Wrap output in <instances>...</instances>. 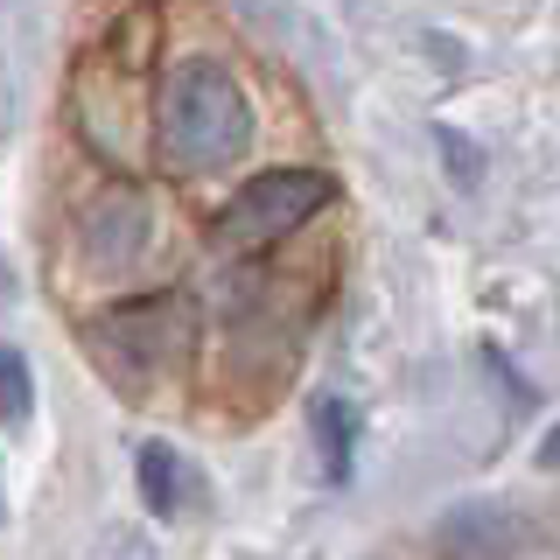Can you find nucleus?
Masks as SVG:
<instances>
[{
    "label": "nucleus",
    "instance_id": "6",
    "mask_svg": "<svg viewBox=\"0 0 560 560\" xmlns=\"http://www.w3.org/2000/svg\"><path fill=\"white\" fill-rule=\"evenodd\" d=\"M315 442H323V469L343 483L350 477V420L337 399H315Z\"/></svg>",
    "mask_w": 560,
    "mask_h": 560
},
{
    "label": "nucleus",
    "instance_id": "2",
    "mask_svg": "<svg viewBox=\"0 0 560 560\" xmlns=\"http://www.w3.org/2000/svg\"><path fill=\"white\" fill-rule=\"evenodd\" d=\"M337 203V183L323 168H267L218 210V245L224 253H259V245L302 232L315 210Z\"/></svg>",
    "mask_w": 560,
    "mask_h": 560
},
{
    "label": "nucleus",
    "instance_id": "5",
    "mask_svg": "<svg viewBox=\"0 0 560 560\" xmlns=\"http://www.w3.org/2000/svg\"><path fill=\"white\" fill-rule=\"evenodd\" d=\"M0 413H8L14 428L35 420V372H28V358L14 343H0Z\"/></svg>",
    "mask_w": 560,
    "mask_h": 560
},
{
    "label": "nucleus",
    "instance_id": "1",
    "mask_svg": "<svg viewBox=\"0 0 560 560\" xmlns=\"http://www.w3.org/2000/svg\"><path fill=\"white\" fill-rule=\"evenodd\" d=\"M154 148L162 168L175 175H218L253 148V105H245L238 78L210 57L168 63L162 92H154Z\"/></svg>",
    "mask_w": 560,
    "mask_h": 560
},
{
    "label": "nucleus",
    "instance_id": "3",
    "mask_svg": "<svg viewBox=\"0 0 560 560\" xmlns=\"http://www.w3.org/2000/svg\"><path fill=\"white\" fill-rule=\"evenodd\" d=\"M84 253H92V267H127V259L148 253V203L140 197H105L92 218H84Z\"/></svg>",
    "mask_w": 560,
    "mask_h": 560
},
{
    "label": "nucleus",
    "instance_id": "7",
    "mask_svg": "<svg viewBox=\"0 0 560 560\" xmlns=\"http://www.w3.org/2000/svg\"><path fill=\"white\" fill-rule=\"evenodd\" d=\"M539 463H547V469H560V428L547 434V448H539Z\"/></svg>",
    "mask_w": 560,
    "mask_h": 560
},
{
    "label": "nucleus",
    "instance_id": "4",
    "mask_svg": "<svg viewBox=\"0 0 560 560\" xmlns=\"http://www.w3.org/2000/svg\"><path fill=\"white\" fill-rule=\"evenodd\" d=\"M183 455H175L168 442H140V498H148L154 518H175L183 512Z\"/></svg>",
    "mask_w": 560,
    "mask_h": 560
}]
</instances>
